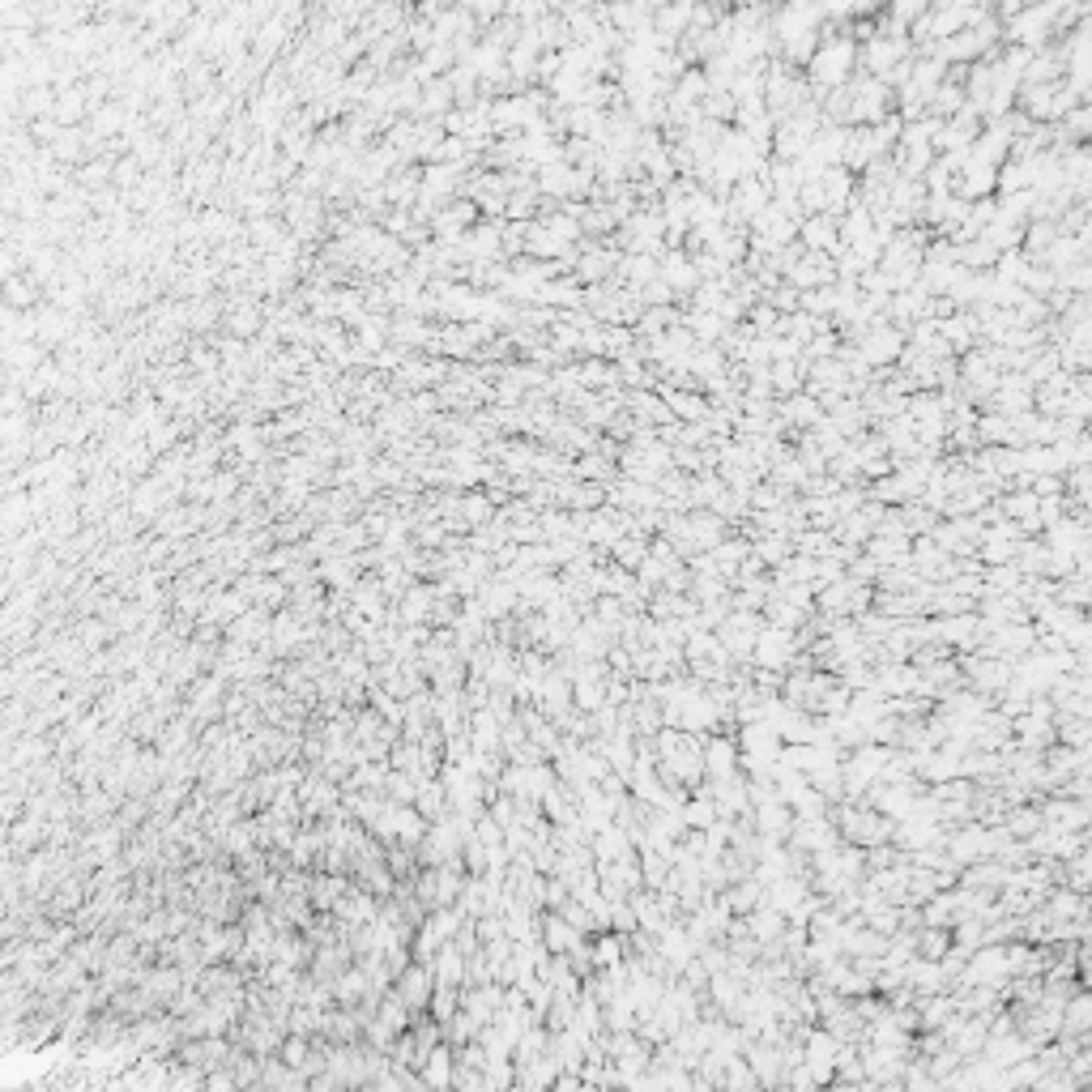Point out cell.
Masks as SVG:
<instances>
[{
	"label": "cell",
	"instance_id": "obj_4",
	"mask_svg": "<svg viewBox=\"0 0 1092 1092\" xmlns=\"http://www.w3.org/2000/svg\"><path fill=\"white\" fill-rule=\"evenodd\" d=\"M794 657H798V641H794V631H786V627H764L760 631V645H756V666L760 671H786V666H794Z\"/></svg>",
	"mask_w": 1092,
	"mask_h": 1092
},
{
	"label": "cell",
	"instance_id": "obj_10",
	"mask_svg": "<svg viewBox=\"0 0 1092 1092\" xmlns=\"http://www.w3.org/2000/svg\"><path fill=\"white\" fill-rule=\"evenodd\" d=\"M418 1080H422V1088H427V1092H452V1084H456V1050L444 1041V1045L432 1054V1059L422 1063Z\"/></svg>",
	"mask_w": 1092,
	"mask_h": 1092
},
{
	"label": "cell",
	"instance_id": "obj_15",
	"mask_svg": "<svg viewBox=\"0 0 1092 1092\" xmlns=\"http://www.w3.org/2000/svg\"><path fill=\"white\" fill-rule=\"evenodd\" d=\"M452 98H456V90H452V82L448 78H432L427 86H422V98H418V112H427V116H448V108H452Z\"/></svg>",
	"mask_w": 1092,
	"mask_h": 1092
},
{
	"label": "cell",
	"instance_id": "obj_22",
	"mask_svg": "<svg viewBox=\"0 0 1092 1092\" xmlns=\"http://www.w3.org/2000/svg\"><path fill=\"white\" fill-rule=\"evenodd\" d=\"M547 1092H581V1075H559Z\"/></svg>",
	"mask_w": 1092,
	"mask_h": 1092
},
{
	"label": "cell",
	"instance_id": "obj_11",
	"mask_svg": "<svg viewBox=\"0 0 1092 1092\" xmlns=\"http://www.w3.org/2000/svg\"><path fill=\"white\" fill-rule=\"evenodd\" d=\"M1059 1037L1092 1041V991H1080V995L1067 999V1007H1063V1033Z\"/></svg>",
	"mask_w": 1092,
	"mask_h": 1092
},
{
	"label": "cell",
	"instance_id": "obj_12",
	"mask_svg": "<svg viewBox=\"0 0 1092 1092\" xmlns=\"http://www.w3.org/2000/svg\"><path fill=\"white\" fill-rule=\"evenodd\" d=\"M376 1025H380L384 1033H389V1037L397 1041V1037H406V1033L414 1029V1011H410V1007H406V1003H402V999L389 991V995L380 999V1007H376Z\"/></svg>",
	"mask_w": 1092,
	"mask_h": 1092
},
{
	"label": "cell",
	"instance_id": "obj_3",
	"mask_svg": "<svg viewBox=\"0 0 1092 1092\" xmlns=\"http://www.w3.org/2000/svg\"><path fill=\"white\" fill-rule=\"evenodd\" d=\"M836 1059H840V1041L828 1033V1029H811L802 1041V1067L811 1071L820 1084H832L836 1080Z\"/></svg>",
	"mask_w": 1092,
	"mask_h": 1092
},
{
	"label": "cell",
	"instance_id": "obj_21",
	"mask_svg": "<svg viewBox=\"0 0 1092 1092\" xmlns=\"http://www.w3.org/2000/svg\"><path fill=\"white\" fill-rule=\"evenodd\" d=\"M1071 128L1075 132H1092V102H1084V108L1071 112Z\"/></svg>",
	"mask_w": 1092,
	"mask_h": 1092
},
{
	"label": "cell",
	"instance_id": "obj_17",
	"mask_svg": "<svg viewBox=\"0 0 1092 1092\" xmlns=\"http://www.w3.org/2000/svg\"><path fill=\"white\" fill-rule=\"evenodd\" d=\"M781 414H786V422H806V427H820V422H824V414H820V402H816V397H794V402H790Z\"/></svg>",
	"mask_w": 1092,
	"mask_h": 1092
},
{
	"label": "cell",
	"instance_id": "obj_18",
	"mask_svg": "<svg viewBox=\"0 0 1092 1092\" xmlns=\"http://www.w3.org/2000/svg\"><path fill=\"white\" fill-rule=\"evenodd\" d=\"M462 1011V991H436L432 995V1007H427V1015L436 1020V1025H448V1020Z\"/></svg>",
	"mask_w": 1092,
	"mask_h": 1092
},
{
	"label": "cell",
	"instance_id": "obj_13",
	"mask_svg": "<svg viewBox=\"0 0 1092 1092\" xmlns=\"http://www.w3.org/2000/svg\"><path fill=\"white\" fill-rule=\"evenodd\" d=\"M661 282L671 291H700V265L687 261L683 253H666L661 257Z\"/></svg>",
	"mask_w": 1092,
	"mask_h": 1092
},
{
	"label": "cell",
	"instance_id": "obj_8",
	"mask_svg": "<svg viewBox=\"0 0 1092 1092\" xmlns=\"http://www.w3.org/2000/svg\"><path fill=\"white\" fill-rule=\"evenodd\" d=\"M901 355V329H888V321H875L866 333H862V346H858V359L862 363H875L884 367Z\"/></svg>",
	"mask_w": 1092,
	"mask_h": 1092
},
{
	"label": "cell",
	"instance_id": "obj_7",
	"mask_svg": "<svg viewBox=\"0 0 1092 1092\" xmlns=\"http://www.w3.org/2000/svg\"><path fill=\"white\" fill-rule=\"evenodd\" d=\"M794 282V291L806 295V291H816V287H836V261L828 253H806L802 261H794V269L786 273Z\"/></svg>",
	"mask_w": 1092,
	"mask_h": 1092
},
{
	"label": "cell",
	"instance_id": "obj_20",
	"mask_svg": "<svg viewBox=\"0 0 1092 1092\" xmlns=\"http://www.w3.org/2000/svg\"><path fill=\"white\" fill-rule=\"evenodd\" d=\"M462 508H466V521H470V525H482V521H486V517H491V504H486V500H482V496H478V500H474V496H470V500H466V504H462Z\"/></svg>",
	"mask_w": 1092,
	"mask_h": 1092
},
{
	"label": "cell",
	"instance_id": "obj_2",
	"mask_svg": "<svg viewBox=\"0 0 1092 1092\" xmlns=\"http://www.w3.org/2000/svg\"><path fill=\"white\" fill-rule=\"evenodd\" d=\"M836 832L854 845V850H884L888 836H896V820L879 816L875 806H836Z\"/></svg>",
	"mask_w": 1092,
	"mask_h": 1092
},
{
	"label": "cell",
	"instance_id": "obj_6",
	"mask_svg": "<svg viewBox=\"0 0 1092 1092\" xmlns=\"http://www.w3.org/2000/svg\"><path fill=\"white\" fill-rule=\"evenodd\" d=\"M538 939L551 956H577L585 947V935L563 913H538Z\"/></svg>",
	"mask_w": 1092,
	"mask_h": 1092
},
{
	"label": "cell",
	"instance_id": "obj_16",
	"mask_svg": "<svg viewBox=\"0 0 1092 1092\" xmlns=\"http://www.w3.org/2000/svg\"><path fill=\"white\" fill-rule=\"evenodd\" d=\"M645 559H649V547H645L641 538H619V542H615V563H619L623 572H631V568L641 572V568H645Z\"/></svg>",
	"mask_w": 1092,
	"mask_h": 1092
},
{
	"label": "cell",
	"instance_id": "obj_9",
	"mask_svg": "<svg viewBox=\"0 0 1092 1092\" xmlns=\"http://www.w3.org/2000/svg\"><path fill=\"white\" fill-rule=\"evenodd\" d=\"M738 764H743V756H738V743H730V738H721V734L704 738V772H709L713 781L734 777Z\"/></svg>",
	"mask_w": 1092,
	"mask_h": 1092
},
{
	"label": "cell",
	"instance_id": "obj_1",
	"mask_svg": "<svg viewBox=\"0 0 1092 1092\" xmlns=\"http://www.w3.org/2000/svg\"><path fill=\"white\" fill-rule=\"evenodd\" d=\"M858 64V43L854 34H824L820 52L811 56V82L820 90H845L850 86V68Z\"/></svg>",
	"mask_w": 1092,
	"mask_h": 1092
},
{
	"label": "cell",
	"instance_id": "obj_14",
	"mask_svg": "<svg viewBox=\"0 0 1092 1092\" xmlns=\"http://www.w3.org/2000/svg\"><path fill=\"white\" fill-rule=\"evenodd\" d=\"M743 922H747L751 939H756V943H764V947H768V943H781V939H786V913H777V909H772V905H760L756 913H747Z\"/></svg>",
	"mask_w": 1092,
	"mask_h": 1092
},
{
	"label": "cell",
	"instance_id": "obj_19",
	"mask_svg": "<svg viewBox=\"0 0 1092 1092\" xmlns=\"http://www.w3.org/2000/svg\"><path fill=\"white\" fill-rule=\"evenodd\" d=\"M82 116V90H68L56 98V120H78Z\"/></svg>",
	"mask_w": 1092,
	"mask_h": 1092
},
{
	"label": "cell",
	"instance_id": "obj_5",
	"mask_svg": "<svg viewBox=\"0 0 1092 1092\" xmlns=\"http://www.w3.org/2000/svg\"><path fill=\"white\" fill-rule=\"evenodd\" d=\"M393 995L414 1011V1015H427V1007H432V995H436V973H432V965H410L397 981H393Z\"/></svg>",
	"mask_w": 1092,
	"mask_h": 1092
}]
</instances>
